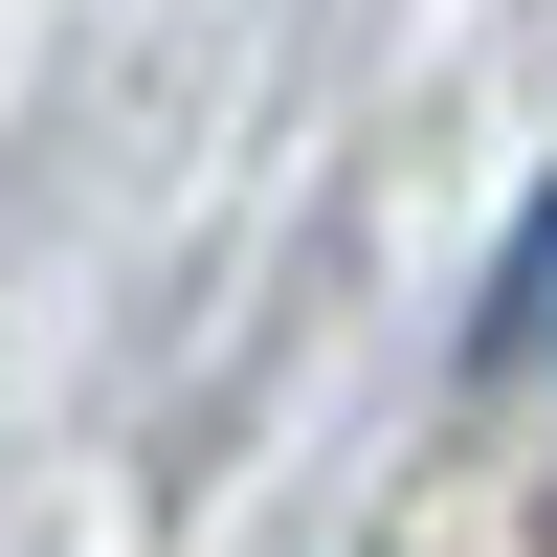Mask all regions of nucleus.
<instances>
[{"instance_id": "1", "label": "nucleus", "mask_w": 557, "mask_h": 557, "mask_svg": "<svg viewBox=\"0 0 557 557\" xmlns=\"http://www.w3.org/2000/svg\"><path fill=\"white\" fill-rule=\"evenodd\" d=\"M535 335H557V178L513 201V246H491V290H469V380H513Z\"/></svg>"}]
</instances>
